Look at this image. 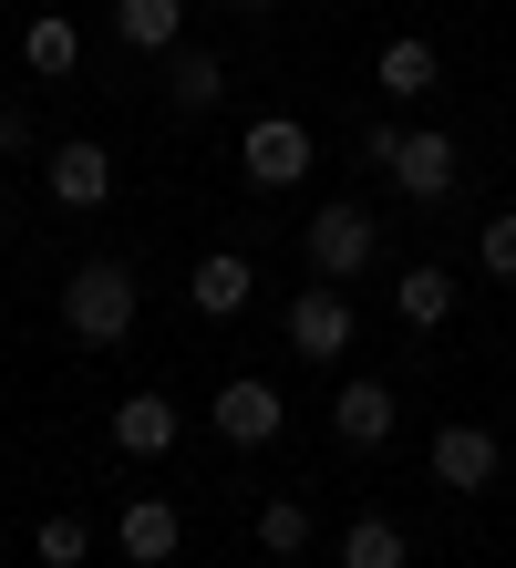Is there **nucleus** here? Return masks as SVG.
<instances>
[{"label": "nucleus", "instance_id": "nucleus-1", "mask_svg": "<svg viewBox=\"0 0 516 568\" xmlns=\"http://www.w3.org/2000/svg\"><path fill=\"white\" fill-rule=\"evenodd\" d=\"M62 331H73L83 352H114L134 331V270L124 258H83V270L62 280Z\"/></svg>", "mask_w": 516, "mask_h": 568}, {"label": "nucleus", "instance_id": "nucleus-2", "mask_svg": "<svg viewBox=\"0 0 516 568\" xmlns=\"http://www.w3.org/2000/svg\"><path fill=\"white\" fill-rule=\"evenodd\" d=\"M300 248H310V270L341 290V280H362V270H372V248H383V239H372V207H352V196H341V207L310 217V239H300Z\"/></svg>", "mask_w": 516, "mask_h": 568}, {"label": "nucleus", "instance_id": "nucleus-3", "mask_svg": "<svg viewBox=\"0 0 516 568\" xmlns=\"http://www.w3.org/2000/svg\"><path fill=\"white\" fill-rule=\"evenodd\" d=\"M206 424H217L227 445H280V424H290V404H280V383H259V373H237V383H217V404H206Z\"/></svg>", "mask_w": 516, "mask_h": 568}, {"label": "nucleus", "instance_id": "nucleus-4", "mask_svg": "<svg viewBox=\"0 0 516 568\" xmlns=\"http://www.w3.org/2000/svg\"><path fill=\"white\" fill-rule=\"evenodd\" d=\"M42 186H52V207L93 217L103 196H114V155H103L93 135H73V145H52V155H42Z\"/></svg>", "mask_w": 516, "mask_h": 568}, {"label": "nucleus", "instance_id": "nucleus-5", "mask_svg": "<svg viewBox=\"0 0 516 568\" xmlns=\"http://www.w3.org/2000/svg\"><path fill=\"white\" fill-rule=\"evenodd\" d=\"M237 165H249V186H300V176H310V124L259 114V124H249V145H237Z\"/></svg>", "mask_w": 516, "mask_h": 568}, {"label": "nucleus", "instance_id": "nucleus-6", "mask_svg": "<svg viewBox=\"0 0 516 568\" xmlns=\"http://www.w3.org/2000/svg\"><path fill=\"white\" fill-rule=\"evenodd\" d=\"M290 352L300 362H341V352H352V300H341L331 280L290 300Z\"/></svg>", "mask_w": 516, "mask_h": 568}, {"label": "nucleus", "instance_id": "nucleus-7", "mask_svg": "<svg viewBox=\"0 0 516 568\" xmlns=\"http://www.w3.org/2000/svg\"><path fill=\"white\" fill-rule=\"evenodd\" d=\"M455 176H465V155H455V135H403V155H393V186L413 196V207H444V196H455Z\"/></svg>", "mask_w": 516, "mask_h": 568}, {"label": "nucleus", "instance_id": "nucleus-8", "mask_svg": "<svg viewBox=\"0 0 516 568\" xmlns=\"http://www.w3.org/2000/svg\"><path fill=\"white\" fill-rule=\"evenodd\" d=\"M496 465H506V445H496L486 424H444V434H434V476L455 486V496H486Z\"/></svg>", "mask_w": 516, "mask_h": 568}, {"label": "nucleus", "instance_id": "nucleus-9", "mask_svg": "<svg viewBox=\"0 0 516 568\" xmlns=\"http://www.w3.org/2000/svg\"><path fill=\"white\" fill-rule=\"evenodd\" d=\"M249 290H259V270H249V248H206L196 270H186V300H196L206 321H237V311H249Z\"/></svg>", "mask_w": 516, "mask_h": 568}, {"label": "nucleus", "instance_id": "nucleus-10", "mask_svg": "<svg viewBox=\"0 0 516 568\" xmlns=\"http://www.w3.org/2000/svg\"><path fill=\"white\" fill-rule=\"evenodd\" d=\"M331 434H341V445H393V383H341L331 393Z\"/></svg>", "mask_w": 516, "mask_h": 568}, {"label": "nucleus", "instance_id": "nucleus-11", "mask_svg": "<svg viewBox=\"0 0 516 568\" xmlns=\"http://www.w3.org/2000/svg\"><path fill=\"white\" fill-rule=\"evenodd\" d=\"M176 538H186V517L165 507V496H124V558H134V568H165V558H176Z\"/></svg>", "mask_w": 516, "mask_h": 568}, {"label": "nucleus", "instance_id": "nucleus-12", "mask_svg": "<svg viewBox=\"0 0 516 568\" xmlns=\"http://www.w3.org/2000/svg\"><path fill=\"white\" fill-rule=\"evenodd\" d=\"M176 445V404L165 393H124L114 404V455H165Z\"/></svg>", "mask_w": 516, "mask_h": 568}, {"label": "nucleus", "instance_id": "nucleus-13", "mask_svg": "<svg viewBox=\"0 0 516 568\" xmlns=\"http://www.w3.org/2000/svg\"><path fill=\"white\" fill-rule=\"evenodd\" d=\"M372 83L413 104V93H434V83H444V52L424 42V31H403V42H383V62H372Z\"/></svg>", "mask_w": 516, "mask_h": 568}, {"label": "nucleus", "instance_id": "nucleus-14", "mask_svg": "<svg viewBox=\"0 0 516 568\" xmlns=\"http://www.w3.org/2000/svg\"><path fill=\"white\" fill-rule=\"evenodd\" d=\"M114 31H124V52H176L186 0H114Z\"/></svg>", "mask_w": 516, "mask_h": 568}, {"label": "nucleus", "instance_id": "nucleus-15", "mask_svg": "<svg viewBox=\"0 0 516 568\" xmlns=\"http://www.w3.org/2000/svg\"><path fill=\"white\" fill-rule=\"evenodd\" d=\"M21 62H31L42 83H62V73L83 62V31L62 21V11H31V31H21Z\"/></svg>", "mask_w": 516, "mask_h": 568}, {"label": "nucleus", "instance_id": "nucleus-16", "mask_svg": "<svg viewBox=\"0 0 516 568\" xmlns=\"http://www.w3.org/2000/svg\"><path fill=\"white\" fill-rule=\"evenodd\" d=\"M217 93H227L217 52H165V104H176V114H206Z\"/></svg>", "mask_w": 516, "mask_h": 568}, {"label": "nucleus", "instance_id": "nucleus-17", "mask_svg": "<svg viewBox=\"0 0 516 568\" xmlns=\"http://www.w3.org/2000/svg\"><path fill=\"white\" fill-rule=\"evenodd\" d=\"M393 311L413 331H444V321H455V280H444V270H403L393 280Z\"/></svg>", "mask_w": 516, "mask_h": 568}, {"label": "nucleus", "instance_id": "nucleus-18", "mask_svg": "<svg viewBox=\"0 0 516 568\" xmlns=\"http://www.w3.org/2000/svg\"><path fill=\"white\" fill-rule=\"evenodd\" d=\"M403 558H413V538L393 517H352L341 527V568H403Z\"/></svg>", "mask_w": 516, "mask_h": 568}, {"label": "nucleus", "instance_id": "nucleus-19", "mask_svg": "<svg viewBox=\"0 0 516 568\" xmlns=\"http://www.w3.org/2000/svg\"><path fill=\"white\" fill-rule=\"evenodd\" d=\"M259 548L269 558H300L310 548V507H300V496H269V507H259Z\"/></svg>", "mask_w": 516, "mask_h": 568}, {"label": "nucleus", "instance_id": "nucleus-20", "mask_svg": "<svg viewBox=\"0 0 516 568\" xmlns=\"http://www.w3.org/2000/svg\"><path fill=\"white\" fill-rule=\"evenodd\" d=\"M83 548H93L83 517H42V568H83Z\"/></svg>", "mask_w": 516, "mask_h": 568}, {"label": "nucleus", "instance_id": "nucleus-21", "mask_svg": "<svg viewBox=\"0 0 516 568\" xmlns=\"http://www.w3.org/2000/svg\"><path fill=\"white\" fill-rule=\"evenodd\" d=\"M475 258H486V280H516V217H486V239H475Z\"/></svg>", "mask_w": 516, "mask_h": 568}, {"label": "nucleus", "instance_id": "nucleus-22", "mask_svg": "<svg viewBox=\"0 0 516 568\" xmlns=\"http://www.w3.org/2000/svg\"><path fill=\"white\" fill-rule=\"evenodd\" d=\"M403 155V124H362V165H393Z\"/></svg>", "mask_w": 516, "mask_h": 568}, {"label": "nucleus", "instance_id": "nucleus-23", "mask_svg": "<svg viewBox=\"0 0 516 568\" xmlns=\"http://www.w3.org/2000/svg\"><path fill=\"white\" fill-rule=\"evenodd\" d=\"M21 145H31V124H21L11 104H0V155H21Z\"/></svg>", "mask_w": 516, "mask_h": 568}, {"label": "nucleus", "instance_id": "nucleus-24", "mask_svg": "<svg viewBox=\"0 0 516 568\" xmlns=\"http://www.w3.org/2000/svg\"><path fill=\"white\" fill-rule=\"evenodd\" d=\"M237 11H269V0H237Z\"/></svg>", "mask_w": 516, "mask_h": 568}, {"label": "nucleus", "instance_id": "nucleus-25", "mask_svg": "<svg viewBox=\"0 0 516 568\" xmlns=\"http://www.w3.org/2000/svg\"><path fill=\"white\" fill-rule=\"evenodd\" d=\"M259 568H290V558H259Z\"/></svg>", "mask_w": 516, "mask_h": 568}]
</instances>
